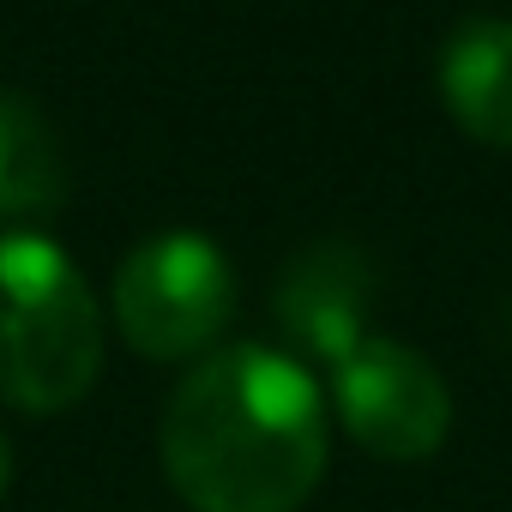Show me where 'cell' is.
Here are the masks:
<instances>
[{"label": "cell", "instance_id": "1", "mask_svg": "<svg viewBox=\"0 0 512 512\" xmlns=\"http://www.w3.org/2000/svg\"><path fill=\"white\" fill-rule=\"evenodd\" d=\"M157 452L193 512H302L326 476L332 422L290 350L229 344L181 374Z\"/></svg>", "mask_w": 512, "mask_h": 512}, {"label": "cell", "instance_id": "2", "mask_svg": "<svg viewBox=\"0 0 512 512\" xmlns=\"http://www.w3.org/2000/svg\"><path fill=\"white\" fill-rule=\"evenodd\" d=\"M103 374V320L79 266L43 235H0V404L73 410Z\"/></svg>", "mask_w": 512, "mask_h": 512}, {"label": "cell", "instance_id": "3", "mask_svg": "<svg viewBox=\"0 0 512 512\" xmlns=\"http://www.w3.org/2000/svg\"><path fill=\"white\" fill-rule=\"evenodd\" d=\"M235 320V272L223 247L169 229L139 241L115 272V326L145 362H199Z\"/></svg>", "mask_w": 512, "mask_h": 512}, {"label": "cell", "instance_id": "4", "mask_svg": "<svg viewBox=\"0 0 512 512\" xmlns=\"http://www.w3.org/2000/svg\"><path fill=\"white\" fill-rule=\"evenodd\" d=\"M332 404H338L344 434L368 458H386V464H422L452 434V392L440 368L398 338L368 332L332 368Z\"/></svg>", "mask_w": 512, "mask_h": 512}, {"label": "cell", "instance_id": "5", "mask_svg": "<svg viewBox=\"0 0 512 512\" xmlns=\"http://www.w3.org/2000/svg\"><path fill=\"white\" fill-rule=\"evenodd\" d=\"M374 290H380V272L356 241H314L278 272L272 320L302 356L338 368L368 338Z\"/></svg>", "mask_w": 512, "mask_h": 512}, {"label": "cell", "instance_id": "6", "mask_svg": "<svg viewBox=\"0 0 512 512\" xmlns=\"http://www.w3.org/2000/svg\"><path fill=\"white\" fill-rule=\"evenodd\" d=\"M446 115L494 151H512V19L476 13L440 49Z\"/></svg>", "mask_w": 512, "mask_h": 512}, {"label": "cell", "instance_id": "7", "mask_svg": "<svg viewBox=\"0 0 512 512\" xmlns=\"http://www.w3.org/2000/svg\"><path fill=\"white\" fill-rule=\"evenodd\" d=\"M67 193H73V163L55 121L31 97L0 91V217L13 223L49 217L67 205Z\"/></svg>", "mask_w": 512, "mask_h": 512}, {"label": "cell", "instance_id": "8", "mask_svg": "<svg viewBox=\"0 0 512 512\" xmlns=\"http://www.w3.org/2000/svg\"><path fill=\"white\" fill-rule=\"evenodd\" d=\"M7 482H13V440L0 428V500H7Z\"/></svg>", "mask_w": 512, "mask_h": 512}]
</instances>
